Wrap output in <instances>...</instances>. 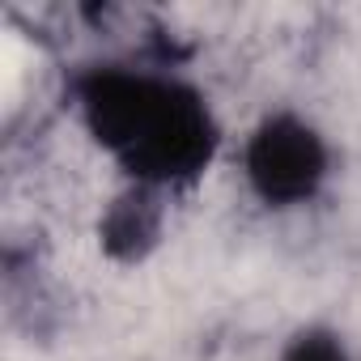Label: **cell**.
<instances>
[{"label":"cell","instance_id":"2","mask_svg":"<svg viewBox=\"0 0 361 361\" xmlns=\"http://www.w3.org/2000/svg\"><path fill=\"white\" fill-rule=\"evenodd\" d=\"M238 170L259 209L298 213L323 200V192L331 188L336 149L310 115L293 106H276L247 128Z\"/></svg>","mask_w":361,"mask_h":361},{"label":"cell","instance_id":"1","mask_svg":"<svg viewBox=\"0 0 361 361\" xmlns=\"http://www.w3.org/2000/svg\"><path fill=\"white\" fill-rule=\"evenodd\" d=\"M81 132L115 161L128 188L157 196L196 188L221 157L226 128L209 94L170 64L94 60L68 77Z\"/></svg>","mask_w":361,"mask_h":361},{"label":"cell","instance_id":"3","mask_svg":"<svg viewBox=\"0 0 361 361\" xmlns=\"http://www.w3.org/2000/svg\"><path fill=\"white\" fill-rule=\"evenodd\" d=\"M161 221L166 213L157 192L123 188V196H115V204L102 213L98 243L115 264H145L161 243Z\"/></svg>","mask_w":361,"mask_h":361},{"label":"cell","instance_id":"4","mask_svg":"<svg viewBox=\"0 0 361 361\" xmlns=\"http://www.w3.org/2000/svg\"><path fill=\"white\" fill-rule=\"evenodd\" d=\"M272 361H357L348 336L331 323H302L298 331L285 336Z\"/></svg>","mask_w":361,"mask_h":361}]
</instances>
